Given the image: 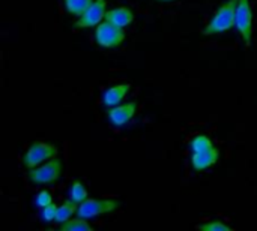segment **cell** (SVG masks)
<instances>
[{"label": "cell", "mask_w": 257, "mask_h": 231, "mask_svg": "<svg viewBox=\"0 0 257 231\" xmlns=\"http://www.w3.org/2000/svg\"><path fill=\"white\" fill-rule=\"evenodd\" d=\"M158 2H164V3H169V2H175V0H158Z\"/></svg>", "instance_id": "20"}, {"label": "cell", "mask_w": 257, "mask_h": 231, "mask_svg": "<svg viewBox=\"0 0 257 231\" xmlns=\"http://www.w3.org/2000/svg\"><path fill=\"white\" fill-rule=\"evenodd\" d=\"M218 158H220V150L217 147H212L203 152H196V153H191V165L196 171H205L214 167L218 162Z\"/></svg>", "instance_id": "9"}, {"label": "cell", "mask_w": 257, "mask_h": 231, "mask_svg": "<svg viewBox=\"0 0 257 231\" xmlns=\"http://www.w3.org/2000/svg\"><path fill=\"white\" fill-rule=\"evenodd\" d=\"M196 228H197V231H233L230 225H227L226 222L218 221V219H212L209 222L199 224Z\"/></svg>", "instance_id": "17"}, {"label": "cell", "mask_w": 257, "mask_h": 231, "mask_svg": "<svg viewBox=\"0 0 257 231\" xmlns=\"http://www.w3.org/2000/svg\"><path fill=\"white\" fill-rule=\"evenodd\" d=\"M131 90V84L130 83H119L114 84L111 87H108L104 93H102V104L107 108L116 107L119 104H122V101L128 96Z\"/></svg>", "instance_id": "10"}, {"label": "cell", "mask_w": 257, "mask_h": 231, "mask_svg": "<svg viewBox=\"0 0 257 231\" xmlns=\"http://www.w3.org/2000/svg\"><path fill=\"white\" fill-rule=\"evenodd\" d=\"M212 147H215L214 146V141L206 134H197L190 141V150H191V153L203 152V150H208V149H212Z\"/></svg>", "instance_id": "14"}, {"label": "cell", "mask_w": 257, "mask_h": 231, "mask_svg": "<svg viewBox=\"0 0 257 231\" xmlns=\"http://www.w3.org/2000/svg\"><path fill=\"white\" fill-rule=\"evenodd\" d=\"M105 20L125 29L134 21V14L128 6H119V8H113V9L107 11Z\"/></svg>", "instance_id": "11"}, {"label": "cell", "mask_w": 257, "mask_h": 231, "mask_svg": "<svg viewBox=\"0 0 257 231\" xmlns=\"http://www.w3.org/2000/svg\"><path fill=\"white\" fill-rule=\"evenodd\" d=\"M137 110H139V104L136 101L126 102V104H119L108 110V119L114 126L120 128V126H125L136 116Z\"/></svg>", "instance_id": "8"}, {"label": "cell", "mask_w": 257, "mask_h": 231, "mask_svg": "<svg viewBox=\"0 0 257 231\" xmlns=\"http://www.w3.org/2000/svg\"><path fill=\"white\" fill-rule=\"evenodd\" d=\"M105 14H107V2L105 0H95L87 8V11L80 18H77L75 27L77 29L96 27L99 23H102L105 20Z\"/></svg>", "instance_id": "7"}, {"label": "cell", "mask_w": 257, "mask_h": 231, "mask_svg": "<svg viewBox=\"0 0 257 231\" xmlns=\"http://www.w3.org/2000/svg\"><path fill=\"white\" fill-rule=\"evenodd\" d=\"M59 153L57 147L47 141H33L27 150L23 155V164L26 168H35L53 158H56Z\"/></svg>", "instance_id": "4"}, {"label": "cell", "mask_w": 257, "mask_h": 231, "mask_svg": "<svg viewBox=\"0 0 257 231\" xmlns=\"http://www.w3.org/2000/svg\"><path fill=\"white\" fill-rule=\"evenodd\" d=\"M93 2L95 0H63V5L68 14H71L75 18H80Z\"/></svg>", "instance_id": "13"}, {"label": "cell", "mask_w": 257, "mask_h": 231, "mask_svg": "<svg viewBox=\"0 0 257 231\" xmlns=\"http://www.w3.org/2000/svg\"><path fill=\"white\" fill-rule=\"evenodd\" d=\"M235 29L238 30L242 41L248 47L253 38V9L250 0H238Z\"/></svg>", "instance_id": "6"}, {"label": "cell", "mask_w": 257, "mask_h": 231, "mask_svg": "<svg viewBox=\"0 0 257 231\" xmlns=\"http://www.w3.org/2000/svg\"><path fill=\"white\" fill-rule=\"evenodd\" d=\"M57 204L51 203L48 206H45L44 209H41V218L45 224H50V222H56V215H57Z\"/></svg>", "instance_id": "18"}, {"label": "cell", "mask_w": 257, "mask_h": 231, "mask_svg": "<svg viewBox=\"0 0 257 231\" xmlns=\"http://www.w3.org/2000/svg\"><path fill=\"white\" fill-rule=\"evenodd\" d=\"M119 207H120V201L116 198H87L78 204L77 216L84 219H93L111 213Z\"/></svg>", "instance_id": "3"}, {"label": "cell", "mask_w": 257, "mask_h": 231, "mask_svg": "<svg viewBox=\"0 0 257 231\" xmlns=\"http://www.w3.org/2000/svg\"><path fill=\"white\" fill-rule=\"evenodd\" d=\"M95 41L102 48H116L125 41V29L104 20L95 27Z\"/></svg>", "instance_id": "5"}, {"label": "cell", "mask_w": 257, "mask_h": 231, "mask_svg": "<svg viewBox=\"0 0 257 231\" xmlns=\"http://www.w3.org/2000/svg\"><path fill=\"white\" fill-rule=\"evenodd\" d=\"M78 210V203H75L74 200L68 198L65 200L59 207H57V215H56V222L60 225L66 221H69Z\"/></svg>", "instance_id": "12"}, {"label": "cell", "mask_w": 257, "mask_h": 231, "mask_svg": "<svg viewBox=\"0 0 257 231\" xmlns=\"http://www.w3.org/2000/svg\"><path fill=\"white\" fill-rule=\"evenodd\" d=\"M69 198L74 200L75 203H83L84 200L89 198V192H87V188L80 182V180H74L71 188H69Z\"/></svg>", "instance_id": "16"}, {"label": "cell", "mask_w": 257, "mask_h": 231, "mask_svg": "<svg viewBox=\"0 0 257 231\" xmlns=\"http://www.w3.org/2000/svg\"><path fill=\"white\" fill-rule=\"evenodd\" d=\"M51 203H53V195H51V192L47 191V189H42V191L38 194V197H36V206H38L39 209H44L45 206H48V204H51Z\"/></svg>", "instance_id": "19"}, {"label": "cell", "mask_w": 257, "mask_h": 231, "mask_svg": "<svg viewBox=\"0 0 257 231\" xmlns=\"http://www.w3.org/2000/svg\"><path fill=\"white\" fill-rule=\"evenodd\" d=\"M63 173V162L59 158H53L35 168L29 170V180L39 186L54 185Z\"/></svg>", "instance_id": "2"}, {"label": "cell", "mask_w": 257, "mask_h": 231, "mask_svg": "<svg viewBox=\"0 0 257 231\" xmlns=\"http://www.w3.org/2000/svg\"><path fill=\"white\" fill-rule=\"evenodd\" d=\"M236 6H238V0L224 2L214 12L212 18L209 20V23L203 29V33L206 36H212V35L224 33V32L233 29L235 21H236Z\"/></svg>", "instance_id": "1"}, {"label": "cell", "mask_w": 257, "mask_h": 231, "mask_svg": "<svg viewBox=\"0 0 257 231\" xmlns=\"http://www.w3.org/2000/svg\"><path fill=\"white\" fill-rule=\"evenodd\" d=\"M62 231H93V227L89 224V219L84 218H71L69 221L60 224Z\"/></svg>", "instance_id": "15"}]
</instances>
